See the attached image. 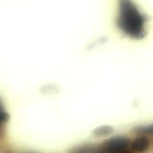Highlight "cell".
<instances>
[{
    "label": "cell",
    "instance_id": "3957f363",
    "mask_svg": "<svg viewBox=\"0 0 153 153\" xmlns=\"http://www.w3.org/2000/svg\"><path fill=\"white\" fill-rule=\"evenodd\" d=\"M140 137L134 139L133 141H130V149L134 152H144L149 148V140L145 135L140 134Z\"/></svg>",
    "mask_w": 153,
    "mask_h": 153
},
{
    "label": "cell",
    "instance_id": "7a4b0ae2",
    "mask_svg": "<svg viewBox=\"0 0 153 153\" xmlns=\"http://www.w3.org/2000/svg\"><path fill=\"white\" fill-rule=\"evenodd\" d=\"M102 148L105 152H126L130 149V140L123 136L115 137L105 142L102 144Z\"/></svg>",
    "mask_w": 153,
    "mask_h": 153
},
{
    "label": "cell",
    "instance_id": "5b68a950",
    "mask_svg": "<svg viewBox=\"0 0 153 153\" xmlns=\"http://www.w3.org/2000/svg\"><path fill=\"white\" fill-rule=\"evenodd\" d=\"M137 134H142V135H148V134H153V125L148 126L142 127L137 130Z\"/></svg>",
    "mask_w": 153,
    "mask_h": 153
},
{
    "label": "cell",
    "instance_id": "277c9868",
    "mask_svg": "<svg viewBox=\"0 0 153 153\" xmlns=\"http://www.w3.org/2000/svg\"><path fill=\"white\" fill-rule=\"evenodd\" d=\"M7 120H8V114L6 112L2 102L0 100V137L2 135Z\"/></svg>",
    "mask_w": 153,
    "mask_h": 153
},
{
    "label": "cell",
    "instance_id": "6da1fadb",
    "mask_svg": "<svg viewBox=\"0 0 153 153\" xmlns=\"http://www.w3.org/2000/svg\"><path fill=\"white\" fill-rule=\"evenodd\" d=\"M117 25L126 35L133 39H141L146 34L147 17L131 0H119Z\"/></svg>",
    "mask_w": 153,
    "mask_h": 153
}]
</instances>
